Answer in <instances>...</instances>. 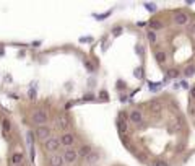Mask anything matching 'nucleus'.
Returning <instances> with one entry per match:
<instances>
[{
	"instance_id": "obj_1",
	"label": "nucleus",
	"mask_w": 195,
	"mask_h": 166,
	"mask_svg": "<svg viewBox=\"0 0 195 166\" xmlns=\"http://www.w3.org/2000/svg\"><path fill=\"white\" fill-rule=\"evenodd\" d=\"M42 147H44V150H47V151H57L62 147V143H60V139L50 137V139H47L46 142H42Z\"/></svg>"
},
{
	"instance_id": "obj_2",
	"label": "nucleus",
	"mask_w": 195,
	"mask_h": 166,
	"mask_svg": "<svg viewBox=\"0 0 195 166\" xmlns=\"http://www.w3.org/2000/svg\"><path fill=\"white\" fill-rule=\"evenodd\" d=\"M52 134V130H50V127H47V125H39L36 129V135H37V139L42 140V142H46L47 139H50V135Z\"/></svg>"
},
{
	"instance_id": "obj_3",
	"label": "nucleus",
	"mask_w": 195,
	"mask_h": 166,
	"mask_svg": "<svg viewBox=\"0 0 195 166\" xmlns=\"http://www.w3.org/2000/svg\"><path fill=\"white\" fill-rule=\"evenodd\" d=\"M31 119L37 125H46V122H47V112L42 111V109H39V111H36L34 114H33Z\"/></svg>"
},
{
	"instance_id": "obj_4",
	"label": "nucleus",
	"mask_w": 195,
	"mask_h": 166,
	"mask_svg": "<svg viewBox=\"0 0 195 166\" xmlns=\"http://www.w3.org/2000/svg\"><path fill=\"white\" fill-rule=\"evenodd\" d=\"M62 156H64L65 163H75V161L78 160V151L73 150V148H67L64 153H62Z\"/></svg>"
},
{
	"instance_id": "obj_5",
	"label": "nucleus",
	"mask_w": 195,
	"mask_h": 166,
	"mask_svg": "<svg viewBox=\"0 0 195 166\" xmlns=\"http://www.w3.org/2000/svg\"><path fill=\"white\" fill-rule=\"evenodd\" d=\"M57 127H59L60 130H67L70 127V119L65 112H62V114L57 116Z\"/></svg>"
},
{
	"instance_id": "obj_6",
	"label": "nucleus",
	"mask_w": 195,
	"mask_h": 166,
	"mask_svg": "<svg viewBox=\"0 0 195 166\" xmlns=\"http://www.w3.org/2000/svg\"><path fill=\"white\" fill-rule=\"evenodd\" d=\"M128 119H130V122H132V124L140 125L141 122H143V114H141L140 111H132L130 114H128Z\"/></svg>"
},
{
	"instance_id": "obj_7",
	"label": "nucleus",
	"mask_w": 195,
	"mask_h": 166,
	"mask_svg": "<svg viewBox=\"0 0 195 166\" xmlns=\"http://www.w3.org/2000/svg\"><path fill=\"white\" fill-rule=\"evenodd\" d=\"M174 23H176V25H180V26L187 25V23H189V15H185L184 12H177L174 15Z\"/></svg>"
},
{
	"instance_id": "obj_8",
	"label": "nucleus",
	"mask_w": 195,
	"mask_h": 166,
	"mask_svg": "<svg viewBox=\"0 0 195 166\" xmlns=\"http://www.w3.org/2000/svg\"><path fill=\"white\" fill-rule=\"evenodd\" d=\"M60 143L64 145V147H67V148H70L73 143H75V137L72 134H64L60 137Z\"/></svg>"
},
{
	"instance_id": "obj_9",
	"label": "nucleus",
	"mask_w": 195,
	"mask_h": 166,
	"mask_svg": "<svg viewBox=\"0 0 195 166\" xmlns=\"http://www.w3.org/2000/svg\"><path fill=\"white\" fill-rule=\"evenodd\" d=\"M49 163H50V166H64V156H62L60 153H54L50 156V160H49Z\"/></svg>"
},
{
	"instance_id": "obj_10",
	"label": "nucleus",
	"mask_w": 195,
	"mask_h": 166,
	"mask_svg": "<svg viewBox=\"0 0 195 166\" xmlns=\"http://www.w3.org/2000/svg\"><path fill=\"white\" fill-rule=\"evenodd\" d=\"M77 151H78V156H82V158H88V156L93 153V148H91V145H82Z\"/></svg>"
},
{
	"instance_id": "obj_11",
	"label": "nucleus",
	"mask_w": 195,
	"mask_h": 166,
	"mask_svg": "<svg viewBox=\"0 0 195 166\" xmlns=\"http://www.w3.org/2000/svg\"><path fill=\"white\" fill-rule=\"evenodd\" d=\"M150 111L153 112V114H159V112L163 111V104L159 101H151L150 103Z\"/></svg>"
},
{
	"instance_id": "obj_12",
	"label": "nucleus",
	"mask_w": 195,
	"mask_h": 166,
	"mask_svg": "<svg viewBox=\"0 0 195 166\" xmlns=\"http://www.w3.org/2000/svg\"><path fill=\"white\" fill-rule=\"evenodd\" d=\"M23 158H25L23 151H15V153H13V156H12V163L15 164V166H18V164L23 163Z\"/></svg>"
},
{
	"instance_id": "obj_13",
	"label": "nucleus",
	"mask_w": 195,
	"mask_h": 166,
	"mask_svg": "<svg viewBox=\"0 0 195 166\" xmlns=\"http://www.w3.org/2000/svg\"><path fill=\"white\" fill-rule=\"evenodd\" d=\"M155 59H156V62H158V64H164L166 62V52L156 51L155 52Z\"/></svg>"
},
{
	"instance_id": "obj_14",
	"label": "nucleus",
	"mask_w": 195,
	"mask_h": 166,
	"mask_svg": "<svg viewBox=\"0 0 195 166\" xmlns=\"http://www.w3.org/2000/svg\"><path fill=\"white\" fill-rule=\"evenodd\" d=\"M119 130H120V134H124V135L128 134V127H127L125 121H119Z\"/></svg>"
},
{
	"instance_id": "obj_15",
	"label": "nucleus",
	"mask_w": 195,
	"mask_h": 166,
	"mask_svg": "<svg viewBox=\"0 0 195 166\" xmlns=\"http://www.w3.org/2000/svg\"><path fill=\"white\" fill-rule=\"evenodd\" d=\"M2 129H3V132H7V134H8V132L12 130V122L8 119H3L2 121Z\"/></svg>"
},
{
	"instance_id": "obj_16",
	"label": "nucleus",
	"mask_w": 195,
	"mask_h": 166,
	"mask_svg": "<svg viewBox=\"0 0 195 166\" xmlns=\"http://www.w3.org/2000/svg\"><path fill=\"white\" fill-rule=\"evenodd\" d=\"M150 28L151 30H161V28H163V23H159L158 20H151L150 21Z\"/></svg>"
},
{
	"instance_id": "obj_17",
	"label": "nucleus",
	"mask_w": 195,
	"mask_h": 166,
	"mask_svg": "<svg viewBox=\"0 0 195 166\" xmlns=\"http://www.w3.org/2000/svg\"><path fill=\"white\" fill-rule=\"evenodd\" d=\"M193 73H195V67H193V65H190V67H187V69L184 70V75H185V77H192Z\"/></svg>"
},
{
	"instance_id": "obj_18",
	"label": "nucleus",
	"mask_w": 195,
	"mask_h": 166,
	"mask_svg": "<svg viewBox=\"0 0 195 166\" xmlns=\"http://www.w3.org/2000/svg\"><path fill=\"white\" fill-rule=\"evenodd\" d=\"M146 36H148V41L150 42H156V33L155 31H150L148 30V34H146Z\"/></svg>"
},
{
	"instance_id": "obj_19",
	"label": "nucleus",
	"mask_w": 195,
	"mask_h": 166,
	"mask_svg": "<svg viewBox=\"0 0 195 166\" xmlns=\"http://www.w3.org/2000/svg\"><path fill=\"white\" fill-rule=\"evenodd\" d=\"M153 166H168V163H166L164 160H158V161H155Z\"/></svg>"
},
{
	"instance_id": "obj_20",
	"label": "nucleus",
	"mask_w": 195,
	"mask_h": 166,
	"mask_svg": "<svg viewBox=\"0 0 195 166\" xmlns=\"http://www.w3.org/2000/svg\"><path fill=\"white\" fill-rule=\"evenodd\" d=\"M177 75H179L177 70H169V72H168V77L169 78H174V77H177Z\"/></svg>"
},
{
	"instance_id": "obj_21",
	"label": "nucleus",
	"mask_w": 195,
	"mask_h": 166,
	"mask_svg": "<svg viewBox=\"0 0 195 166\" xmlns=\"http://www.w3.org/2000/svg\"><path fill=\"white\" fill-rule=\"evenodd\" d=\"M88 160H89V163H94V161L98 160V155H96V153H94V151H93V153L88 156Z\"/></svg>"
},
{
	"instance_id": "obj_22",
	"label": "nucleus",
	"mask_w": 195,
	"mask_h": 166,
	"mask_svg": "<svg viewBox=\"0 0 195 166\" xmlns=\"http://www.w3.org/2000/svg\"><path fill=\"white\" fill-rule=\"evenodd\" d=\"M145 8H148L150 12H155L156 10V5H155V3H145Z\"/></svg>"
},
{
	"instance_id": "obj_23",
	"label": "nucleus",
	"mask_w": 195,
	"mask_h": 166,
	"mask_svg": "<svg viewBox=\"0 0 195 166\" xmlns=\"http://www.w3.org/2000/svg\"><path fill=\"white\" fill-rule=\"evenodd\" d=\"M85 65H86V69L89 70V72H93V70H94V67H93V65L88 62V60H85Z\"/></svg>"
},
{
	"instance_id": "obj_24",
	"label": "nucleus",
	"mask_w": 195,
	"mask_h": 166,
	"mask_svg": "<svg viewBox=\"0 0 195 166\" xmlns=\"http://www.w3.org/2000/svg\"><path fill=\"white\" fill-rule=\"evenodd\" d=\"M28 94H30V98L34 99L36 98V90H30V93H28Z\"/></svg>"
},
{
	"instance_id": "obj_25",
	"label": "nucleus",
	"mask_w": 195,
	"mask_h": 166,
	"mask_svg": "<svg viewBox=\"0 0 195 166\" xmlns=\"http://www.w3.org/2000/svg\"><path fill=\"white\" fill-rule=\"evenodd\" d=\"M190 98H192V99H195V87H193L192 90H190Z\"/></svg>"
},
{
	"instance_id": "obj_26",
	"label": "nucleus",
	"mask_w": 195,
	"mask_h": 166,
	"mask_svg": "<svg viewBox=\"0 0 195 166\" xmlns=\"http://www.w3.org/2000/svg\"><path fill=\"white\" fill-rule=\"evenodd\" d=\"M99 96H101L103 99H107V94H106V91H101V93H99Z\"/></svg>"
},
{
	"instance_id": "obj_27",
	"label": "nucleus",
	"mask_w": 195,
	"mask_h": 166,
	"mask_svg": "<svg viewBox=\"0 0 195 166\" xmlns=\"http://www.w3.org/2000/svg\"><path fill=\"white\" fill-rule=\"evenodd\" d=\"M135 75H137V77H141V69H137L135 70Z\"/></svg>"
},
{
	"instance_id": "obj_28",
	"label": "nucleus",
	"mask_w": 195,
	"mask_h": 166,
	"mask_svg": "<svg viewBox=\"0 0 195 166\" xmlns=\"http://www.w3.org/2000/svg\"><path fill=\"white\" fill-rule=\"evenodd\" d=\"M120 33V28H114V34H119Z\"/></svg>"
}]
</instances>
